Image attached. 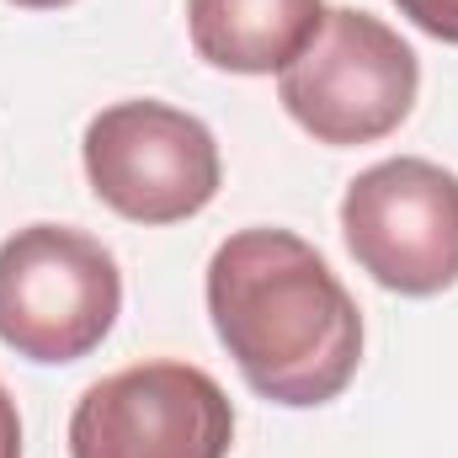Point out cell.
<instances>
[{"label":"cell","mask_w":458,"mask_h":458,"mask_svg":"<svg viewBox=\"0 0 458 458\" xmlns=\"http://www.w3.org/2000/svg\"><path fill=\"white\" fill-rule=\"evenodd\" d=\"M208 315L272 405H326L357 378L362 315L326 256L288 229H240L208 261Z\"/></svg>","instance_id":"6da1fadb"},{"label":"cell","mask_w":458,"mask_h":458,"mask_svg":"<svg viewBox=\"0 0 458 458\" xmlns=\"http://www.w3.org/2000/svg\"><path fill=\"white\" fill-rule=\"evenodd\" d=\"M123 310L113 250L70 225H27L0 245V342L27 362H81Z\"/></svg>","instance_id":"7a4b0ae2"},{"label":"cell","mask_w":458,"mask_h":458,"mask_svg":"<svg viewBox=\"0 0 458 458\" xmlns=\"http://www.w3.org/2000/svg\"><path fill=\"white\" fill-rule=\"evenodd\" d=\"M421 91L411 43L368 11H326L304 54L277 70V102L320 144H378L389 139Z\"/></svg>","instance_id":"3957f363"},{"label":"cell","mask_w":458,"mask_h":458,"mask_svg":"<svg viewBox=\"0 0 458 458\" xmlns=\"http://www.w3.org/2000/svg\"><path fill=\"white\" fill-rule=\"evenodd\" d=\"M91 192L133 225H176L214 203L225 165L208 123L171 102H117L86 128Z\"/></svg>","instance_id":"277c9868"},{"label":"cell","mask_w":458,"mask_h":458,"mask_svg":"<svg viewBox=\"0 0 458 458\" xmlns=\"http://www.w3.org/2000/svg\"><path fill=\"white\" fill-rule=\"evenodd\" d=\"M352 261L389 293L432 299L458 283V176L421 160H378L342 198Z\"/></svg>","instance_id":"5b68a950"},{"label":"cell","mask_w":458,"mask_h":458,"mask_svg":"<svg viewBox=\"0 0 458 458\" xmlns=\"http://www.w3.org/2000/svg\"><path fill=\"white\" fill-rule=\"evenodd\" d=\"M234 405L192 362H133L91 384L70 416V458H229Z\"/></svg>","instance_id":"8992f818"},{"label":"cell","mask_w":458,"mask_h":458,"mask_svg":"<svg viewBox=\"0 0 458 458\" xmlns=\"http://www.w3.org/2000/svg\"><path fill=\"white\" fill-rule=\"evenodd\" d=\"M326 0H187V32L198 59L229 75L288 70L320 32Z\"/></svg>","instance_id":"52a82bcc"},{"label":"cell","mask_w":458,"mask_h":458,"mask_svg":"<svg viewBox=\"0 0 458 458\" xmlns=\"http://www.w3.org/2000/svg\"><path fill=\"white\" fill-rule=\"evenodd\" d=\"M411 27H421L437 43H458V0H394Z\"/></svg>","instance_id":"ba28073f"},{"label":"cell","mask_w":458,"mask_h":458,"mask_svg":"<svg viewBox=\"0 0 458 458\" xmlns=\"http://www.w3.org/2000/svg\"><path fill=\"white\" fill-rule=\"evenodd\" d=\"M0 458H21V416H16V400L5 394V384H0Z\"/></svg>","instance_id":"9c48e42d"},{"label":"cell","mask_w":458,"mask_h":458,"mask_svg":"<svg viewBox=\"0 0 458 458\" xmlns=\"http://www.w3.org/2000/svg\"><path fill=\"white\" fill-rule=\"evenodd\" d=\"M11 5H27V11H59V5H70V0H11Z\"/></svg>","instance_id":"30bf717a"}]
</instances>
